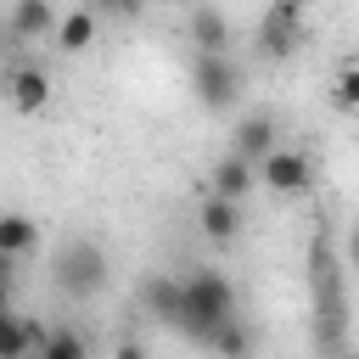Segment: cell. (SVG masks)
<instances>
[{
	"instance_id": "obj_4",
	"label": "cell",
	"mask_w": 359,
	"mask_h": 359,
	"mask_svg": "<svg viewBox=\"0 0 359 359\" xmlns=\"http://www.w3.org/2000/svg\"><path fill=\"white\" fill-rule=\"evenodd\" d=\"M247 79H241V62L230 50H196L191 56V95L202 112H230L241 101Z\"/></svg>"
},
{
	"instance_id": "obj_1",
	"label": "cell",
	"mask_w": 359,
	"mask_h": 359,
	"mask_svg": "<svg viewBox=\"0 0 359 359\" xmlns=\"http://www.w3.org/2000/svg\"><path fill=\"white\" fill-rule=\"evenodd\" d=\"M309 297H314V348L337 353L348 342L342 337V325H348V292H342V258H337V247H331L325 230H314V241H309Z\"/></svg>"
},
{
	"instance_id": "obj_10",
	"label": "cell",
	"mask_w": 359,
	"mask_h": 359,
	"mask_svg": "<svg viewBox=\"0 0 359 359\" xmlns=\"http://www.w3.org/2000/svg\"><path fill=\"white\" fill-rule=\"evenodd\" d=\"M275 140H280V118L264 112V107L247 112V118H236V129H230V151H241V157H252V163H258Z\"/></svg>"
},
{
	"instance_id": "obj_20",
	"label": "cell",
	"mask_w": 359,
	"mask_h": 359,
	"mask_svg": "<svg viewBox=\"0 0 359 359\" xmlns=\"http://www.w3.org/2000/svg\"><path fill=\"white\" fill-rule=\"evenodd\" d=\"M84 6H90L101 22H107V17H112V22H135V17L146 11V0H84Z\"/></svg>"
},
{
	"instance_id": "obj_18",
	"label": "cell",
	"mask_w": 359,
	"mask_h": 359,
	"mask_svg": "<svg viewBox=\"0 0 359 359\" xmlns=\"http://www.w3.org/2000/svg\"><path fill=\"white\" fill-rule=\"evenodd\" d=\"M34 342H39V325L0 309V359H22V353H34Z\"/></svg>"
},
{
	"instance_id": "obj_8",
	"label": "cell",
	"mask_w": 359,
	"mask_h": 359,
	"mask_svg": "<svg viewBox=\"0 0 359 359\" xmlns=\"http://www.w3.org/2000/svg\"><path fill=\"white\" fill-rule=\"evenodd\" d=\"M6 101H11L22 118L45 112V107H50V73L34 67V62H17V67L6 73Z\"/></svg>"
},
{
	"instance_id": "obj_16",
	"label": "cell",
	"mask_w": 359,
	"mask_h": 359,
	"mask_svg": "<svg viewBox=\"0 0 359 359\" xmlns=\"http://www.w3.org/2000/svg\"><path fill=\"white\" fill-rule=\"evenodd\" d=\"M34 247H39V224H34L28 213L6 208V213H0V252H11V258H28Z\"/></svg>"
},
{
	"instance_id": "obj_3",
	"label": "cell",
	"mask_w": 359,
	"mask_h": 359,
	"mask_svg": "<svg viewBox=\"0 0 359 359\" xmlns=\"http://www.w3.org/2000/svg\"><path fill=\"white\" fill-rule=\"evenodd\" d=\"M107 280H112V258H107V247L90 241V236H67V241L50 252V286H56L62 297L90 303V297L107 292Z\"/></svg>"
},
{
	"instance_id": "obj_13",
	"label": "cell",
	"mask_w": 359,
	"mask_h": 359,
	"mask_svg": "<svg viewBox=\"0 0 359 359\" xmlns=\"http://www.w3.org/2000/svg\"><path fill=\"white\" fill-rule=\"evenodd\" d=\"M174 297H180V275H168V269H146L140 275V286H135V303L151 314V320H174Z\"/></svg>"
},
{
	"instance_id": "obj_7",
	"label": "cell",
	"mask_w": 359,
	"mask_h": 359,
	"mask_svg": "<svg viewBox=\"0 0 359 359\" xmlns=\"http://www.w3.org/2000/svg\"><path fill=\"white\" fill-rule=\"evenodd\" d=\"M241 202H230V196H219V191H208L202 196V208H196V230H202V241L208 247H236L241 241Z\"/></svg>"
},
{
	"instance_id": "obj_11",
	"label": "cell",
	"mask_w": 359,
	"mask_h": 359,
	"mask_svg": "<svg viewBox=\"0 0 359 359\" xmlns=\"http://www.w3.org/2000/svg\"><path fill=\"white\" fill-rule=\"evenodd\" d=\"M185 39H191V50H230V45H236L230 17H224L219 6H191V17H185Z\"/></svg>"
},
{
	"instance_id": "obj_15",
	"label": "cell",
	"mask_w": 359,
	"mask_h": 359,
	"mask_svg": "<svg viewBox=\"0 0 359 359\" xmlns=\"http://www.w3.org/2000/svg\"><path fill=\"white\" fill-rule=\"evenodd\" d=\"M34 353H39V359H84V353H90V337L73 331V325H39Z\"/></svg>"
},
{
	"instance_id": "obj_5",
	"label": "cell",
	"mask_w": 359,
	"mask_h": 359,
	"mask_svg": "<svg viewBox=\"0 0 359 359\" xmlns=\"http://www.w3.org/2000/svg\"><path fill=\"white\" fill-rule=\"evenodd\" d=\"M252 45H258L264 62H292L297 45H303V0H269V11L258 17Z\"/></svg>"
},
{
	"instance_id": "obj_21",
	"label": "cell",
	"mask_w": 359,
	"mask_h": 359,
	"mask_svg": "<svg viewBox=\"0 0 359 359\" xmlns=\"http://www.w3.org/2000/svg\"><path fill=\"white\" fill-rule=\"evenodd\" d=\"M342 264H348V269H359V219H353V230H348V247H342Z\"/></svg>"
},
{
	"instance_id": "obj_17",
	"label": "cell",
	"mask_w": 359,
	"mask_h": 359,
	"mask_svg": "<svg viewBox=\"0 0 359 359\" xmlns=\"http://www.w3.org/2000/svg\"><path fill=\"white\" fill-rule=\"evenodd\" d=\"M202 348H213V353H224V359H241V353H252V325H247L241 314H230V320H219V325L208 331Z\"/></svg>"
},
{
	"instance_id": "obj_2",
	"label": "cell",
	"mask_w": 359,
	"mask_h": 359,
	"mask_svg": "<svg viewBox=\"0 0 359 359\" xmlns=\"http://www.w3.org/2000/svg\"><path fill=\"white\" fill-rule=\"evenodd\" d=\"M230 314H241L230 275H219V269H185V275H180V297H174V320H168V325H180L196 348H202L208 331H213L219 320H230Z\"/></svg>"
},
{
	"instance_id": "obj_14",
	"label": "cell",
	"mask_w": 359,
	"mask_h": 359,
	"mask_svg": "<svg viewBox=\"0 0 359 359\" xmlns=\"http://www.w3.org/2000/svg\"><path fill=\"white\" fill-rule=\"evenodd\" d=\"M6 28H11L17 39H45V34H56V0H11Z\"/></svg>"
},
{
	"instance_id": "obj_12",
	"label": "cell",
	"mask_w": 359,
	"mask_h": 359,
	"mask_svg": "<svg viewBox=\"0 0 359 359\" xmlns=\"http://www.w3.org/2000/svg\"><path fill=\"white\" fill-rule=\"evenodd\" d=\"M95 34H101V17H95L90 6H73L67 17H56V34H50V39H56L62 56H84V50L95 45Z\"/></svg>"
},
{
	"instance_id": "obj_9",
	"label": "cell",
	"mask_w": 359,
	"mask_h": 359,
	"mask_svg": "<svg viewBox=\"0 0 359 359\" xmlns=\"http://www.w3.org/2000/svg\"><path fill=\"white\" fill-rule=\"evenodd\" d=\"M252 185H258L252 157H241V151H219V157L208 163V191H219V196H230V202H247Z\"/></svg>"
},
{
	"instance_id": "obj_19",
	"label": "cell",
	"mask_w": 359,
	"mask_h": 359,
	"mask_svg": "<svg viewBox=\"0 0 359 359\" xmlns=\"http://www.w3.org/2000/svg\"><path fill=\"white\" fill-rule=\"evenodd\" d=\"M331 101H337L342 112H359V62H348V67L337 73V84H331Z\"/></svg>"
},
{
	"instance_id": "obj_6",
	"label": "cell",
	"mask_w": 359,
	"mask_h": 359,
	"mask_svg": "<svg viewBox=\"0 0 359 359\" xmlns=\"http://www.w3.org/2000/svg\"><path fill=\"white\" fill-rule=\"evenodd\" d=\"M258 185H269L275 196H303V191H314V157L303 151V146H269L258 163Z\"/></svg>"
}]
</instances>
